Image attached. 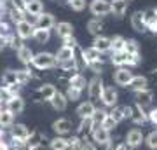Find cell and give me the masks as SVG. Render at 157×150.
Listing matches in <instances>:
<instances>
[{"mask_svg":"<svg viewBox=\"0 0 157 150\" xmlns=\"http://www.w3.org/2000/svg\"><path fill=\"white\" fill-rule=\"evenodd\" d=\"M30 79H32V70L26 68V70H16V84L19 86H26L30 82Z\"/></svg>","mask_w":157,"mask_h":150,"instance_id":"obj_36","label":"cell"},{"mask_svg":"<svg viewBox=\"0 0 157 150\" xmlns=\"http://www.w3.org/2000/svg\"><path fill=\"white\" fill-rule=\"evenodd\" d=\"M30 67L37 68V70H51V68L58 67L56 56L51 54V52H39V54H33Z\"/></svg>","mask_w":157,"mask_h":150,"instance_id":"obj_1","label":"cell"},{"mask_svg":"<svg viewBox=\"0 0 157 150\" xmlns=\"http://www.w3.org/2000/svg\"><path fill=\"white\" fill-rule=\"evenodd\" d=\"M65 96H67L68 101H77L80 100V96H82V91L77 87H72V86H68L67 87V93H65Z\"/></svg>","mask_w":157,"mask_h":150,"instance_id":"obj_42","label":"cell"},{"mask_svg":"<svg viewBox=\"0 0 157 150\" xmlns=\"http://www.w3.org/2000/svg\"><path fill=\"white\" fill-rule=\"evenodd\" d=\"M89 136H91V140H93V143H94V145H101V147H105V145L110 141V138H112L110 131H107L101 124H94V126L91 128Z\"/></svg>","mask_w":157,"mask_h":150,"instance_id":"obj_2","label":"cell"},{"mask_svg":"<svg viewBox=\"0 0 157 150\" xmlns=\"http://www.w3.org/2000/svg\"><path fill=\"white\" fill-rule=\"evenodd\" d=\"M87 68H91V70L98 75V73L103 72V63L101 61H91V63H87Z\"/></svg>","mask_w":157,"mask_h":150,"instance_id":"obj_51","label":"cell"},{"mask_svg":"<svg viewBox=\"0 0 157 150\" xmlns=\"http://www.w3.org/2000/svg\"><path fill=\"white\" fill-rule=\"evenodd\" d=\"M25 12L32 16H39L44 12V4L42 0H25Z\"/></svg>","mask_w":157,"mask_h":150,"instance_id":"obj_20","label":"cell"},{"mask_svg":"<svg viewBox=\"0 0 157 150\" xmlns=\"http://www.w3.org/2000/svg\"><path fill=\"white\" fill-rule=\"evenodd\" d=\"M93 126H94L93 119H80L78 128H75V134H77V136H80V138H87Z\"/></svg>","mask_w":157,"mask_h":150,"instance_id":"obj_25","label":"cell"},{"mask_svg":"<svg viewBox=\"0 0 157 150\" xmlns=\"http://www.w3.org/2000/svg\"><path fill=\"white\" fill-rule=\"evenodd\" d=\"M25 147H26V143L17 138H11V141H9V148L11 150H23Z\"/></svg>","mask_w":157,"mask_h":150,"instance_id":"obj_50","label":"cell"},{"mask_svg":"<svg viewBox=\"0 0 157 150\" xmlns=\"http://www.w3.org/2000/svg\"><path fill=\"white\" fill-rule=\"evenodd\" d=\"M4 47H6V37H4V35H0V51L4 49Z\"/></svg>","mask_w":157,"mask_h":150,"instance_id":"obj_58","label":"cell"},{"mask_svg":"<svg viewBox=\"0 0 157 150\" xmlns=\"http://www.w3.org/2000/svg\"><path fill=\"white\" fill-rule=\"evenodd\" d=\"M30 131L25 124H12V128H11V138H17V140H21V141H28L30 138Z\"/></svg>","mask_w":157,"mask_h":150,"instance_id":"obj_17","label":"cell"},{"mask_svg":"<svg viewBox=\"0 0 157 150\" xmlns=\"http://www.w3.org/2000/svg\"><path fill=\"white\" fill-rule=\"evenodd\" d=\"M94 110H96V106H94L93 101H89V100L82 101V103L77 106V115L80 117V119H91L93 113H94Z\"/></svg>","mask_w":157,"mask_h":150,"instance_id":"obj_21","label":"cell"},{"mask_svg":"<svg viewBox=\"0 0 157 150\" xmlns=\"http://www.w3.org/2000/svg\"><path fill=\"white\" fill-rule=\"evenodd\" d=\"M117 147H119V141H117V140L110 138V141L105 145V150H117Z\"/></svg>","mask_w":157,"mask_h":150,"instance_id":"obj_57","label":"cell"},{"mask_svg":"<svg viewBox=\"0 0 157 150\" xmlns=\"http://www.w3.org/2000/svg\"><path fill=\"white\" fill-rule=\"evenodd\" d=\"M129 121L135 124V126H143V124H147L148 122V117H147L145 108L135 103V106H133V113H131V119H129Z\"/></svg>","mask_w":157,"mask_h":150,"instance_id":"obj_13","label":"cell"},{"mask_svg":"<svg viewBox=\"0 0 157 150\" xmlns=\"http://www.w3.org/2000/svg\"><path fill=\"white\" fill-rule=\"evenodd\" d=\"M63 45H67V47H70V49H73L77 44V40L73 39V37H68V39H63Z\"/></svg>","mask_w":157,"mask_h":150,"instance_id":"obj_55","label":"cell"},{"mask_svg":"<svg viewBox=\"0 0 157 150\" xmlns=\"http://www.w3.org/2000/svg\"><path fill=\"white\" fill-rule=\"evenodd\" d=\"M49 148L51 150H68V143L65 136H54L49 140Z\"/></svg>","mask_w":157,"mask_h":150,"instance_id":"obj_33","label":"cell"},{"mask_svg":"<svg viewBox=\"0 0 157 150\" xmlns=\"http://www.w3.org/2000/svg\"><path fill=\"white\" fill-rule=\"evenodd\" d=\"M103 28H105V26H103V23L100 21V17H93V19L87 21V32H89L91 35H94V37L101 35Z\"/></svg>","mask_w":157,"mask_h":150,"instance_id":"obj_31","label":"cell"},{"mask_svg":"<svg viewBox=\"0 0 157 150\" xmlns=\"http://www.w3.org/2000/svg\"><path fill=\"white\" fill-rule=\"evenodd\" d=\"M16 51H17V58H19V61H21L23 65L30 67V63H32V58H33V52H32V49H30L28 45L21 44Z\"/></svg>","mask_w":157,"mask_h":150,"instance_id":"obj_27","label":"cell"},{"mask_svg":"<svg viewBox=\"0 0 157 150\" xmlns=\"http://www.w3.org/2000/svg\"><path fill=\"white\" fill-rule=\"evenodd\" d=\"M126 61H128V52H126V51L112 52V56H110V63H112V65H115L117 68L126 67Z\"/></svg>","mask_w":157,"mask_h":150,"instance_id":"obj_32","label":"cell"},{"mask_svg":"<svg viewBox=\"0 0 157 150\" xmlns=\"http://www.w3.org/2000/svg\"><path fill=\"white\" fill-rule=\"evenodd\" d=\"M124 44H126V39L122 35H115L110 39V51L112 52H119V51H124Z\"/></svg>","mask_w":157,"mask_h":150,"instance_id":"obj_37","label":"cell"},{"mask_svg":"<svg viewBox=\"0 0 157 150\" xmlns=\"http://www.w3.org/2000/svg\"><path fill=\"white\" fill-rule=\"evenodd\" d=\"M124 51H126L129 56H138L140 54V45H138V42H136L135 39H128L126 44H124Z\"/></svg>","mask_w":157,"mask_h":150,"instance_id":"obj_38","label":"cell"},{"mask_svg":"<svg viewBox=\"0 0 157 150\" xmlns=\"http://www.w3.org/2000/svg\"><path fill=\"white\" fill-rule=\"evenodd\" d=\"M103 80H101V77H93L87 82V96H89V101H100V96H101V93H103Z\"/></svg>","mask_w":157,"mask_h":150,"instance_id":"obj_4","label":"cell"},{"mask_svg":"<svg viewBox=\"0 0 157 150\" xmlns=\"http://www.w3.org/2000/svg\"><path fill=\"white\" fill-rule=\"evenodd\" d=\"M117 100H119V96H117V91L113 87H103V93H101L100 96V101L103 103V106L105 108H113V106L117 105Z\"/></svg>","mask_w":157,"mask_h":150,"instance_id":"obj_7","label":"cell"},{"mask_svg":"<svg viewBox=\"0 0 157 150\" xmlns=\"http://www.w3.org/2000/svg\"><path fill=\"white\" fill-rule=\"evenodd\" d=\"M68 6L72 7L73 11L80 12L86 9V0H68Z\"/></svg>","mask_w":157,"mask_h":150,"instance_id":"obj_49","label":"cell"},{"mask_svg":"<svg viewBox=\"0 0 157 150\" xmlns=\"http://www.w3.org/2000/svg\"><path fill=\"white\" fill-rule=\"evenodd\" d=\"M52 131L56 133V136H68L73 131V122L67 117H61L52 122Z\"/></svg>","mask_w":157,"mask_h":150,"instance_id":"obj_5","label":"cell"},{"mask_svg":"<svg viewBox=\"0 0 157 150\" xmlns=\"http://www.w3.org/2000/svg\"><path fill=\"white\" fill-rule=\"evenodd\" d=\"M44 143H49V138L45 136V133L39 131V129H35L30 133V138L26 141V147H30L32 150H40L44 147Z\"/></svg>","mask_w":157,"mask_h":150,"instance_id":"obj_6","label":"cell"},{"mask_svg":"<svg viewBox=\"0 0 157 150\" xmlns=\"http://www.w3.org/2000/svg\"><path fill=\"white\" fill-rule=\"evenodd\" d=\"M58 89L56 86H52V84H42L39 87L35 89V98H39V100H44V101H49L54 93H56Z\"/></svg>","mask_w":157,"mask_h":150,"instance_id":"obj_12","label":"cell"},{"mask_svg":"<svg viewBox=\"0 0 157 150\" xmlns=\"http://www.w3.org/2000/svg\"><path fill=\"white\" fill-rule=\"evenodd\" d=\"M49 37H51V30H42V28L35 26L33 37H32V39H33L37 44H45V42L49 40Z\"/></svg>","mask_w":157,"mask_h":150,"instance_id":"obj_35","label":"cell"},{"mask_svg":"<svg viewBox=\"0 0 157 150\" xmlns=\"http://www.w3.org/2000/svg\"><path fill=\"white\" fill-rule=\"evenodd\" d=\"M108 115H110V117H112V119H113V121H115V122H122V121H124V113H122V106H117V105H115V106H113V108H112V110H110V112H108Z\"/></svg>","mask_w":157,"mask_h":150,"instance_id":"obj_45","label":"cell"},{"mask_svg":"<svg viewBox=\"0 0 157 150\" xmlns=\"http://www.w3.org/2000/svg\"><path fill=\"white\" fill-rule=\"evenodd\" d=\"M143 21H145L147 30H150L152 33H157V9L143 11Z\"/></svg>","mask_w":157,"mask_h":150,"instance_id":"obj_15","label":"cell"},{"mask_svg":"<svg viewBox=\"0 0 157 150\" xmlns=\"http://www.w3.org/2000/svg\"><path fill=\"white\" fill-rule=\"evenodd\" d=\"M135 100H136V105L140 106H148L154 100V93L150 89H141V91H135Z\"/></svg>","mask_w":157,"mask_h":150,"instance_id":"obj_18","label":"cell"},{"mask_svg":"<svg viewBox=\"0 0 157 150\" xmlns=\"http://www.w3.org/2000/svg\"><path fill=\"white\" fill-rule=\"evenodd\" d=\"M147 117H148V122L157 126V108H152L150 112H147Z\"/></svg>","mask_w":157,"mask_h":150,"instance_id":"obj_54","label":"cell"},{"mask_svg":"<svg viewBox=\"0 0 157 150\" xmlns=\"http://www.w3.org/2000/svg\"><path fill=\"white\" fill-rule=\"evenodd\" d=\"M91 47H94L96 51H100L101 54H103V52H108V51H110V37L98 35V37H94L93 45H91Z\"/></svg>","mask_w":157,"mask_h":150,"instance_id":"obj_26","label":"cell"},{"mask_svg":"<svg viewBox=\"0 0 157 150\" xmlns=\"http://www.w3.org/2000/svg\"><path fill=\"white\" fill-rule=\"evenodd\" d=\"M72 60L75 61V67H77V73H80L86 67V60H84V49L80 45H75L72 49Z\"/></svg>","mask_w":157,"mask_h":150,"instance_id":"obj_19","label":"cell"},{"mask_svg":"<svg viewBox=\"0 0 157 150\" xmlns=\"http://www.w3.org/2000/svg\"><path fill=\"white\" fill-rule=\"evenodd\" d=\"M143 143L150 150H157V129L155 131H150V133L147 134L145 138H143Z\"/></svg>","mask_w":157,"mask_h":150,"instance_id":"obj_41","label":"cell"},{"mask_svg":"<svg viewBox=\"0 0 157 150\" xmlns=\"http://www.w3.org/2000/svg\"><path fill=\"white\" fill-rule=\"evenodd\" d=\"M0 87H2V82H0Z\"/></svg>","mask_w":157,"mask_h":150,"instance_id":"obj_63","label":"cell"},{"mask_svg":"<svg viewBox=\"0 0 157 150\" xmlns=\"http://www.w3.org/2000/svg\"><path fill=\"white\" fill-rule=\"evenodd\" d=\"M117 150H129V148H128V147H126V145H124V143H119Z\"/></svg>","mask_w":157,"mask_h":150,"instance_id":"obj_59","label":"cell"},{"mask_svg":"<svg viewBox=\"0 0 157 150\" xmlns=\"http://www.w3.org/2000/svg\"><path fill=\"white\" fill-rule=\"evenodd\" d=\"M101 126H103V128L107 129V131H110V133H112L113 129L117 128V122H115V121H113V119H112L110 115H107L105 119H103V122H101Z\"/></svg>","mask_w":157,"mask_h":150,"instance_id":"obj_48","label":"cell"},{"mask_svg":"<svg viewBox=\"0 0 157 150\" xmlns=\"http://www.w3.org/2000/svg\"><path fill=\"white\" fill-rule=\"evenodd\" d=\"M35 25H37V28H42V30H51L56 25V19H54V16L51 12H42V14L37 16Z\"/></svg>","mask_w":157,"mask_h":150,"instance_id":"obj_16","label":"cell"},{"mask_svg":"<svg viewBox=\"0 0 157 150\" xmlns=\"http://www.w3.org/2000/svg\"><path fill=\"white\" fill-rule=\"evenodd\" d=\"M67 143H68V150H78L80 143H82V138L77 136V134H72L70 138H67Z\"/></svg>","mask_w":157,"mask_h":150,"instance_id":"obj_44","label":"cell"},{"mask_svg":"<svg viewBox=\"0 0 157 150\" xmlns=\"http://www.w3.org/2000/svg\"><path fill=\"white\" fill-rule=\"evenodd\" d=\"M84 60H86V67H87V63H91V61H101V63H105L103 54H101L100 51H96L94 47L84 49Z\"/></svg>","mask_w":157,"mask_h":150,"instance_id":"obj_30","label":"cell"},{"mask_svg":"<svg viewBox=\"0 0 157 150\" xmlns=\"http://www.w3.org/2000/svg\"><path fill=\"white\" fill-rule=\"evenodd\" d=\"M23 150H32V148H30V147H25V148H23Z\"/></svg>","mask_w":157,"mask_h":150,"instance_id":"obj_62","label":"cell"},{"mask_svg":"<svg viewBox=\"0 0 157 150\" xmlns=\"http://www.w3.org/2000/svg\"><path fill=\"white\" fill-rule=\"evenodd\" d=\"M147 86H148V79L143 77V75H133L131 82L128 84V87L133 89V91H141V89H147Z\"/></svg>","mask_w":157,"mask_h":150,"instance_id":"obj_28","label":"cell"},{"mask_svg":"<svg viewBox=\"0 0 157 150\" xmlns=\"http://www.w3.org/2000/svg\"><path fill=\"white\" fill-rule=\"evenodd\" d=\"M129 0H112L110 2V12H113V16L122 17L128 11Z\"/></svg>","mask_w":157,"mask_h":150,"instance_id":"obj_23","label":"cell"},{"mask_svg":"<svg viewBox=\"0 0 157 150\" xmlns=\"http://www.w3.org/2000/svg\"><path fill=\"white\" fill-rule=\"evenodd\" d=\"M78 150H98V147L93 141H89L87 138H82V143H80V148Z\"/></svg>","mask_w":157,"mask_h":150,"instance_id":"obj_52","label":"cell"},{"mask_svg":"<svg viewBox=\"0 0 157 150\" xmlns=\"http://www.w3.org/2000/svg\"><path fill=\"white\" fill-rule=\"evenodd\" d=\"M107 115H108L107 108H96L91 119H93V122H94V124H101V122H103V119H105Z\"/></svg>","mask_w":157,"mask_h":150,"instance_id":"obj_43","label":"cell"},{"mask_svg":"<svg viewBox=\"0 0 157 150\" xmlns=\"http://www.w3.org/2000/svg\"><path fill=\"white\" fill-rule=\"evenodd\" d=\"M143 138H145L143 131H141V129H138V128H133V129H129L128 134H126L124 145H126L129 150H136L138 147H141V143H143Z\"/></svg>","mask_w":157,"mask_h":150,"instance_id":"obj_3","label":"cell"},{"mask_svg":"<svg viewBox=\"0 0 157 150\" xmlns=\"http://www.w3.org/2000/svg\"><path fill=\"white\" fill-rule=\"evenodd\" d=\"M131 79H133V72L126 67L117 68V72L113 73V82L117 84V86H121V87H128V84L131 82Z\"/></svg>","mask_w":157,"mask_h":150,"instance_id":"obj_9","label":"cell"},{"mask_svg":"<svg viewBox=\"0 0 157 150\" xmlns=\"http://www.w3.org/2000/svg\"><path fill=\"white\" fill-rule=\"evenodd\" d=\"M7 93H9V96H19V91H21V86L19 84H12V86H7Z\"/></svg>","mask_w":157,"mask_h":150,"instance_id":"obj_53","label":"cell"},{"mask_svg":"<svg viewBox=\"0 0 157 150\" xmlns=\"http://www.w3.org/2000/svg\"><path fill=\"white\" fill-rule=\"evenodd\" d=\"M56 28V33L59 39H68V37H73V25L68 21H61V23H56L54 25Z\"/></svg>","mask_w":157,"mask_h":150,"instance_id":"obj_22","label":"cell"},{"mask_svg":"<svg viewBox=\"0 0 157 150\" xmlns=\"http://www.w3.org/2000/svg\"><path fill=\"white\" fill-rule=\"evenodd\" d=\"M6 110H9L12 115H19L25 112V100L21 96H12L6 101Z\"/></svg>","mask_w":157,"mask_h":150,"instance_id":"obj_10","label":"cell"},{"mask_svg":"<svg viewBox=\"0 0 157 150\" xmlns=\"http://www.w3.org/2000/svg\"><path fill=\"white\" fill-rule=\"evenodd\" d=\"M58 67L61 68L63 72H75L77 73V67H75V61H73L72 58L70 60H65V61L58 63Z\"/></svg>","mask_w":157,"mask_h":150,"instance_id":"obj_46","label":"cell"},{"mask_svg":"<svg viewBox=\"0 0 157 150\" xmlns=\"http://www.w3.org/2000/svg\"><path fill=\"white\" fill-rule=\"evenodd\" d=\"M49 103H51V106H52L56 112H65V110H67V106H68L67 96H65V93H61V91H56L54 96L49 100Z\"/></svg>","mask_w":157,"mask_h":150,"instance_id":"obj_14","label":"cell"},{"mask_svg":"<svg viewBox=\"0 0 157 150\" xmlns=\"http://www.w3.org/2000/svg\"><path fill=\"white\" fill-rule=\"evenodd\" d=\"M12 124H14V115H12L9 110L4 108V110L0 112V128L2 129H7V128L11 129Z\"/></svg>","mask_w":157,"mask_h":150,"instance_id":"obj_34","label":"cell"},{"mask_svg":"<svg viewBox=\"0 0 157 150\" xmlns=\"http://www.w3.org/2000/svg\"><path fill=\"white\" fill-rule=\"evenodd\" d=\"M33 30H35V26L33 25H30L26 19L16 23V33H17V37H19L21 40L32 39V37H33Z\"/></svg>","mask_w":157,"mask_h":150,"instance_id":"obj_11","label":"cell"},{"mask_svg":"<svg viewBox=\"0 0 157 150\" xmlns=\"http://www.w3.org/2000/svg\"><path fill=\"white\" fill-rule=\"evenodd\" d=\"M19 45H21V42H19V40L16 39V37H14V35H6V47H11V49H17V47H19Z\"/></svg>","mask_w":157,"mask_h":150,"instance_id":"obj_47","label":"cell"},{"mask_svg":"<svg viewBox=\"0 0 157 150\" xmlns=\"http://www.w3.org/2000/svg\"><path fill=\"white\" fill-rule=\"evenodd\" d=\"M54 56H56V61L61 63V61H65V60H70V58H72V49L67 47V45H61Z\"/></svg>","mask_w":157,"mask_h":150,"instance_id":"obj_40","label":"cell"},{"mask_svg":"<svg viewBox=\"0 0 157 150\" xmlns=\"http://www.w3.org/2000/svg\"><path fill=\"white\" fill-rule=\"evenodd\" d=\"M122 113H124V121H126V119H131V113H133V106L124 105V106H122Z\"/></svg>","mask_w":157,"mask_h":150,"instance_id":"obj_56","label":"cell"},{"mask_svg":"<svg viewBox=\"0 0 157 150\" xmlns=\"http://www.w3.org/2000/svg\"><path fill=\"white\" fill-rule=\"evenodd\" d=\"M4 108H6V103H4V101H0V112L4 110Z\"/></svg>","mask_w":157,"mask_h":150,"instance_id":"obj_60","label":"cell"},{"mask_svg":"<svg viewBox=\"0 0 157 150\" xmlns=\"http://www.w3.org/2000/svg\"><path fill=\"white\" fill-rule=\"evenodd\" d=\"M93 16L101 17V16H108L110 14V2L108 0H93L89 6Z\"/></svg>","mask_w":157,"mask_h":150,"instance_id":"obj_8","label":"cell"},{"mask_svg":"<svg viewBox=\"0 0 157 150\" xmlns=\"http://www.w3.org/2000/svg\"><path fill=\"white\" fill-rule=\"evenodd\" d=\"M131 26L135 32L138 33H145L147 32V26H145V21H143V11H136L133 16H131Z\"/></svg>","mask_w":157,"mask_h":150,"instance_id":"obj_24","label":"cell"},{"mask_svg":"<svg viewBox=\"0 0 157 150\" xmlns=\"http://www.w3.org/2000/svg\"><path fill=\"white\" fill-rule=\"evenodd\" d=\"M152 77H154V79H155V80H157V68H155V70H154V72H152Z\"/></svg>","mask_w":157,"mask_h":150,"instance_id":"obj_61","label":"cell"},{"mask_svg":"<svg viewBox=\"0 0 157 150\" xmlns=\"http://www.w3.org/2000/svg\"><path fill=\"white\" fill-rule=\"evenodd\" d=\"M2 86L7 87V86H12V84H16V70H7V72L2 73Z\"/></svg>","mask_w":157,"mask_h":150,"instance_id":"obj_39","label":"cell"},{"mask_svg":"<svg viewBox=\"0 0 157 150\" xmlns=\"http://www.w3.org/2000/svg\"><path fill=\"white\" fill-rule=\"evenodd\" d=\"M68 86L84 91V89L87 87V80H86V77L82 73H73V75H70V79H68Z\"/></svg>","mask_w":157,"mask_h":150,"instance_id":"obj_29","label":"cell"}]
</instances>
